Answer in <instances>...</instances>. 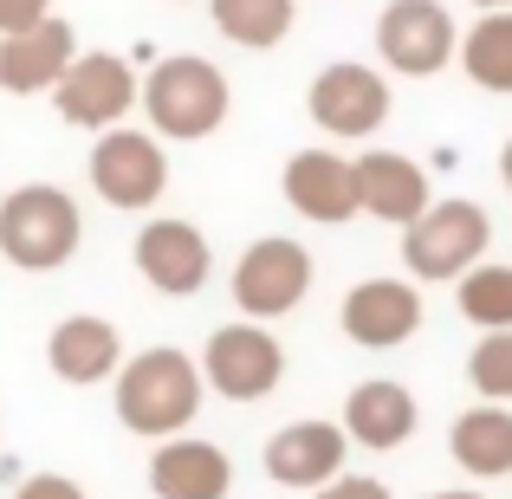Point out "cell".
I'll list each match as a JSON object with an SVG mask.
<instances>
[{"label":"cell","mask_w":512,"mask_h":499,"mask_svg":"<svg viewBox=\"0 0 512 499\" xmlns=\"http://www.w3.org/2000/svg\"><path fill=\"white\" fill-rule=\"evenodd\" d=\"M201 363L175 344H150L143 357H124L117 370V422L143 441H169V435H188V422L201 415Z\"/></svg>","instance_id":"1"},{"label":"cell","mask_w":512,"mask_h":499,"mask_svg":"<svg viewBox=\"0 0 512 499\" xmlns=\"http://www.w3.org/2000/svg\"><path fill=\"white\" fill-rule=\"evenodd\" d=\"M227 72L201 52H169L143 72V91H137V111L150 117V130L163 143H201L227 124Z\"/></svg>","instance_id":"2"},{"label":"cell","mask_w":512,"mask_h":499,"mask_svg":"<svg viewBox=\"0 0 512 499\" xmlns=\"http://www.w3.org/2000/svg\"><path fill=\"white\" fill-rule=\"evenodd\" d=\"M85 247V208L59 182H20L0 201V253L20 273H59Z\"/></svg>","instance_id":"3"},{"label":"cell","mask_w":512,"mask_h":499,"mask_svg":"<svg viewBox=\"0 0 512 499\" xmlns=\"http://www.w3.org/2000/svg\"><path fill=\"white\" fill-rule=\"evenodd\" d=\"M487 240H493V221H487L480 201H428V208L402 227V266H409V279H422V286H448L467 266L487 260Z\"/></svg>","instance_id":"4"},{"label":"cell","mask_w":512,"mask_h":499,"mask_svg":"<svg viewBox=\"0 0 512 499\" xmlns=\"http://www.w3.org/2000/svg\"><path fill=\"white\" fill-rule=\"evenodd\" d=\"M195 363H201V383L221 402H266L286 383V344L266 325H253V318H234V325L208 331Z\"/></svg>","instance_id":"5"},{"label":"cell","mask_w":512,"mask_h":499,"mask_svg":"<svg viewBox=\"0 0 512 499\" xmlns=\"http://www.w3.org/2000/svg\"><path fill=\"white\" fill-rule=\"evenodd\" d=\"M227 292H234L240 318L273 325V318H286V312L305 305V292H312V253H305L292 234H266V240H253V247L234 260Z\"/></svg>","instance_id":"6"},{"label":"cell","mask_w":512,"mask_h":499,"mask_svg":"<svg viewBox=\"0 0 512 499\" xmlns=\"http://www.w3.org/2000/svg\"><path fill=\"white\" fill-rule=\"evenodd\" d=\"M85 169H91V188H98V201H111V208H124V214L156 208V201H163V188H169L163 137H156V130H130V124L98 130V143H91Z\"/></svg>","instance_id":"7"},{"label":"cell","mask_w":512,"mask_h":499,"mask_svg":"<svg viewBox=\"0 0 512 499\" xmlns=\"http://www.w3.org/2000/svg\"><path fill=\"white\" fill-rule=\"evenodd\" d=\"M137 65L117 59V52H78L72 65H65V78L52 85V111L65 117L72 130H117L130 111H137Z\"/></svg>","instance_id":"8"},{"label":"cell","mask_w":512,"mask_h":499,"mask_svg":"<svg viewBox=\"0 0 512 499\" xmlns=\"http://www.w3.org/2000/svg\"><path fill=\"white\" fill-rule=\"evenodd\" d=\"M389 78L376 72V65L363 59H338L325 65V72L312 78V91H305V111H312V124L325 130V137L338 143H363L376 137V130L389 124Z\"/></svg>","instance_id":"9"},{"label":"cell","mask_w":512,"mask_h":499,"mask_svg":"<svg viewBox=\"0 0 512 499\" xmlns=\"http://www.w3.org/2000/svg\"><path fill=\"white\" fill-rule=\"evenodd\" d=\"M376 52L396 78H435L461 52V26L441 0H389L376 13Z\"/></svg>","instance_id":"10"},{"label":"cell","mask_w":512,"mask_h":499,"mask_svg":"<svg viewBox=\"0 0 512 499\" xmlns=\"http://www.w3.org/2000/svg\"><path fill=\"white\" fill-rule=\"evenodd\" d=\"M137 273L150 279L163 299H195V292L208 286V273H214L208 234H201L195 221H182V214H156V221H143Z\"/></svg>","instance_id":"11"},{"label":"cell","mask_w":512,"mask_h":499,"mask_svg":"<svg viewBox=\"0 0 512 499\" xmlns=\"http://www.w3.org/2000/svg\"><path fill=\"white\" fill-rule=\"evenodd\" d=\"M338 325L357 350H396L422 331V292L415 279H357L338 305Z\"/></svg>","instance_id":"12"},{"label":"cell","mask_w":512,"mask_h":499,"mask_svg":"<svg viewBox=\"0 0 512 499\" xmlns=\"http://www.w3.org/2000/svg\"><path fill=\"white\" fill-rule=\"evenodd\" d=\"M279 195H286V208L305 214V221L344 227V221H357V163L338 156V150H299V156H286Z\"/></svg>","instance_id":"13"},{"label":"cell","mask_w":512,"mask_h":499,"mask_svg":"<svg viewBox=\"0 0 512 499\" xmlns=\"http://www.w3.org/2000/svg\"><path fill=\"white\" fill-rule=\"evenodd\" d=\"M260 461H266V480H279V487H292V493H318L344 474L350 435L338 422H286L266 441Z\"/></svg>","instance_id":"14"},{"label":"cell","mask_w":512,"mask_h":499,"mask_svg":"<svg viewBox=\"0 0 512 499\" xmlns=\"http://www.w3.org/2000/svg\"><path fill=\"white\" fill-rule=\"evenodd\" d=\"M72 59H78L72 20L46 13L39 26L0 39V91H13V98H39V91H52L65 78V65H72Z\"/></svg>","instance_id":"15"},{"label":"cell","mask_w":512,"mask_h":499,"mask_svg":"<svg viewBox=\"0 0 512 499\" xmlns=\"http://www.w3.org/2000/svg\"><path fill=\"white\" fill-rule=\"evenodd\" d=\"M415 422H422V409H415V389L396 383V376H363L357 389L344 396V435L350 448H370V454H389L402 448V441L415 435Z\"/></svg>","instance_id":"16"},{"label":"cell","mask_w":512,"mask_h":499,"mask_svg":"<svg viewBox=\"0 0 512 499\" xmlns=\"http://www.w3.org/2000/svg\"><path fill=\"white\" fill-rule=\"evenodd\" d=\"M46 363H52V376H59V383H72V389L111 383V376L124 370V337H117L111 318L72 312V318H59V325H52V337H46Z\"/></svg>","instance_id":"17"},{"label":"cell","mask_w":512,"mask_h":499,"mask_svg":"<svg viewBox=\"0 0 512 499\" xmlns=\"http://www.w3.org/2000/svg\"><path fill=\"white\" fill-rule=\"evenodd\" d=\"M150 493L156 499H227L234 493V461L227 448L201 435H169L150 454Z\"/></svg>","instance_id":"18"},{"label":"cell","mask_w":512,"mask_h":499,"mask_svg":"<svg viewBox=\"0 0 512 499\" xmlns=\"http://www.w3.org/2000/svg\"><path fill=\"white\" fill-rule=\"evenodd\" d=\"M428 201L435 195H428V169L422 163H409V156H396V150L357 156V214L389 221V227H409Z\"/></svg>","instance_id":"19"},{"label":"cell","mask_w":512,"mask_h":499,"mask_svg":"<svg viewBox=\"0 0 512 499\" xmlns=\"http://www.w3.org/2000/svg\"><path fill=\"white\" fill-rule=\"evenodd\" d=\"M448 454L474 480H506L512 474V409L506 402H474L467 415H454Z\"/></svg>","instance_id":"20"},{"label":"cell","mask_w":512,"mask_h":499,"mask_svg":"<svg viewBox=\"0 0 512 499\" xmlns=\"http://www.w3.org/2000/svg\"><path fill=\"white\" fill-rule=\"evenodd\" d=\"M454 65L467 72V85L493 91V98H512V7L480 13V20L461 33V52H454Z\"/></svg>","instance_id":"21"},{"label":"cell","mask_w":512,"mask_h":499,"mask_svg":"<svg viewBox=\"0 0 512 499\" xmlns=\"http://www.w3.org/2000/svg\"><path fill=\"white\" fill-rule=\"evenodd\" d=\"M214 33L240 52H273L299 20V0H208Z\"/></svg>","instance_id":"22"},{"label":"cell","mask_w":512,"mask_h":499,"mask_svg":"<svg viewBox=\"0 0 512 499\" xmlns=\"http://www.w3.org/2000/svg\"><path fill=\"white\" fill-rule=\"evenodd\" d=\"M454 305H461L467 325L480 331H512V266L500 260H480L454 279Z\"/></svg>","instance_id":"23"},{"label":"cell","mask_w":512,"mask_h":499,"mask_svg":"<svg viewBox=\"0 0 512 499\" xmlns=\"http://www.w3.org/2000/svg\"><path fill=\"white\" fill-rule=\"evenodd\" d=\"M467 383L480 402H506L512 409V331H480L474 357H467Z\"/></svg>","instance_id":"24"},{"label":"cell","mask_w":512,"mask_h":499,"mask_svg":"<svg viewBox=\"0 0 512 499\" xmlns=\"http://www.w3.org/2000/svg\"><path fill=\"white\" fill-rule=\"evenodd\" d=\"M312 499H396V493H389L376 474H338L331 487H318Z\"/></svg>","instance_id":"25"},{"label":"cell","mask_w":512,"mask_h":499,"mask_svg":"<svg viewBox=\"0 0 512 499\" xmlns=\"http://www.w3.org/2000/svg\"><path fill=\"white\" fill-rule=\"evenodd\" d=\"M13 499H85V487H78V480H65V474H33V480H20V487H13Z\"/></svg>","instance_id":"26"},{"label":"cell","mask_w":512,"mask_h":499,"mask_svg":"<svg viewBox=\"0 0 512 499\" xmlns=\"http://www.w3.org/2000/svg\"><path fill=\"white\" fill-rule=\"evenodd\" d=\"M52 13V0H0V39L7 33H26V26H39Z\"/></svg>","instance_id":"27"},{"label":"cell","mask_w":512,"mask_h":499,"mask_svg":"<svg viewBox=\"0 0 512 499\" xmlns=\"http://www.w3.org/2000/svg\"><path fill=\"white\" fill-rule=\"evenodd\" d=\"M500 182H506V188H512V137H506V143H500Z\"/></svg>","instance_id":"28"},{"label":"cell","mask_w":512,"mask_h":499,"mask_svg":"<svg viewBox=\"0 0 512 499\" xmlns=\"http://www.w3.org/2000/svg\"><path fill=\"white\" fill-rule=\"evenodd\" d=\"M428 499H487V493H474V487H448V493H428Z\"/></svg>","instance_id":"29"},{"label":"cell","mask_w":512,"mask_h":499,"mask_svg":"<svg viewBox=\"0 0 512 499\" xmlns=\"http://www.w3.org/2000/svg\"><path fill=\"white\" fill-rule=\"evenodd\" d=\"M474 7H480V13H500V7H512V0H474Z\"/></svg>","instance_id":"30"}]
</instances>
